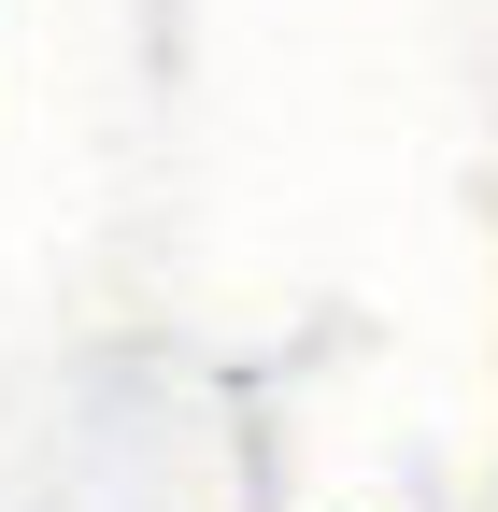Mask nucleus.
I'll return each mask as SVG.
<instances>
[]
</instances>
